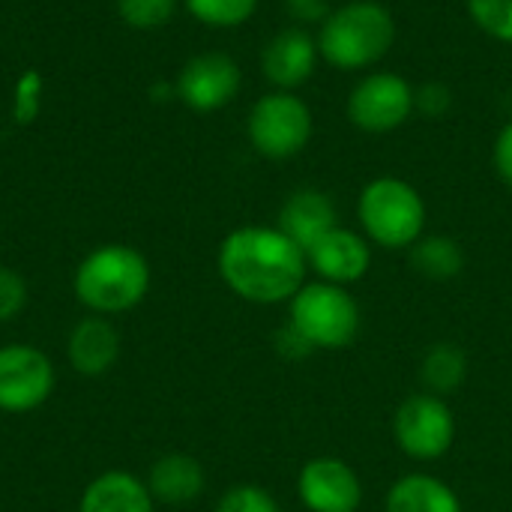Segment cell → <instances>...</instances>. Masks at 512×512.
Wrapping results in <instances>:
<instances>
[{
	"instance_id": "obj_1",
	"label": "cell",
	"mask_w": 512,
	"mask_h": 512,
	"mask_svg": "<svg viewBox=\"0 0 512 512\" xmlns=\"http://www.w3.org/2000/svg\"><path fill=\"white\" fill-rule=\"evenodd\" d=\"M216 267L222 282L255 306L291 303L309 273L306 252L276 225L234 228L219 246Z\"/></svg>"
},
{
	"instance_id": "obj_2",
	"label": "cell",
	"mask_w": 512,
	"mask_h": 512,
	"mask_svg": "<svg viewBox=\"0 0 512 512\" xmlns=\"http://www.w3.org/2000/svg\"><path fill=\"white\" fill-rule=\"evenodd\" d=\"M315 39L321 60L342 72H360L390 54L396 42V18L378 0H348L321 21Z\"/></svg>"
},
{
	"instance_id": "obj_3",
	"label": "cell",
	"mask_w": 512,
	"mask_h": 512,
	"mask_svg": "<svg viewBox=\"0 0 512 512\" xmlns=\"http://www.w3.org/2000/svg\"><path fill=\"white\" fill-rule=\"evenodd\" d=\"M72 288L78 303L93 315H120L147 297L150 264L138 249L126 243H105L84 255Z\"/></svg>"
},
{
	"instance_id": "obj_4",
	"label": "cell",
	"mask_w": 512,
	"mask_h": 512,
	"mask_svg": "<svg viewBox=\"0 0 512 512\" xmlns=\"http://www.w3.org/2000/svg\"><path fill=\"white\" fill-rule=\"evenodd\" d=\"M357 219L369 243L411 249L426 231V201L402 177H375L357 198Z\"/></svg>"
},
{
	"instance_id": "obj_5",
	"label": "cell",
	"mask_w": 512,
	"mask_h": 512,
	"mask_svg": "<svg viewBox=\"0 0 512 512\" xmlns=\"http://www.w3.org/2000/svg\"><path fill=\"white\" fill-rule=\"evenodd\" d=\"M360 306L348 288L333 282H306L288 303V324L303 333L315 351L351 348L360 336Z\"/></svg>"
},
{
	"instance_id": "obj_6",
	"label": "cell",
	"mask_w": 512,
	"mask_h": 512,
	"mask_svg": "<svg viewBox=\"0 0 512 512\" xmlns=\"http://www.w3.org/2000/svg\"><path fill=\"white\" fill-rule=\"evenodd\" d=\"M249 144L258 156L282 162L306 150L312 138V111L291 90L264 93L246 120Z\"/></svg>"
},
{
	"instance_id": "obj_7",
	"label": "cell",
	"mask_w": 512,
	"mask_h": 512,
	"mask_svg": "<svg viewBox=\"0 0 512 512\" xmlns=\"http://www.w3.org/2000/svg\"><path fill=\"white\" fill-rule=\"evenodd\" d=\"M393 438L414 462H435L447 456L456 441V417L447 399L432 393L408 396L393 414Z\"/></svg>"
},
{
	"instance_id": "obj_8",
	"label": "cell",
	"mask_w": 512,
	"mask_h": 512,
	"mask_svg": "<svg viewBox=\"0 0 512 512\" xmlns=\"http://www.w3.org/2000/svg\"><path fill=\"white\" fill-rule=\"evenodd\" d=\"M348 120L369 135H384L408 123V117L417 111L414 105V87L408 78L396 72H369L354 84L348 93Z\"/></svg>"
},
{
	"instance_id": "obj_9",
	"label": "cell",
	"mask_w": 512,
	"mask_h": 512,
	"mask_svg": "<svg viewBox=\"0 0 512 512\" xmlns=\"http://www.w3.org/2000/svg\"><path fill=\"white\" fill-rule=\"evenodd\" d=\"M240 84H243V72L231 54L204 51L183 63L174 81V93L186 108L207 114L234 102V96L240 93Z\"/></svg>"
},
{
	"instance_id": "obj_10",
	"label": "cell",
	"mask_w": 512,
	"mask_h": 512,
	"mask_svg": "<svg viewBox=\"0 0 512 512\" xmlns=\"http://www.w3.org/2000/svg\"><path fill=\"white\" fill-rule=\"evenodd\" d=\"M54 390V366L33 345L0 348V411H36Z\"/></svg>"
},
{
	"instance_id": "obj_11",
	"label": "cell",
	"mask_w": 512,
	"mask_h": 512,
	"mask_svg": "<svg viewBox=\"0 0 512 512\" xmlns=\"http://www.w3.org/2000/svg\"><path fill=\"white\" fill-rule=\"evenodd\" d=\"M297 495L309 512H357L363 483L339 456H315L297 474Z\"/></svg>"
},
{
	"instance_id": "obj_12",
	"label": "cell",
	"mask_w": 512,
	"mask_h": 512,
	"mask_svg": "<svg viewBox=\"0 0 512 512\" xmlns=\"http://www.w3.org/2000/svg\"><path fill=\"white\" fill-rule=\"evenodd\" d=\"M318 39L306 27H285L267 39L261 51V72L276 90H297L303 87L315 66H318Z\"/></svg>"
},
{
	"instance_id": "obj_13",
	"label": "cell",
	"mask_w": 512,
	"mask_h": 512,
	"mask_svg": "<svg viewBox=\"0 0 512 512\" xmlns=\"http://www.w3.org/2000/svg\"><path fill=\"white\" fill-rule=\"evenodd\" d=\"M306 261H309V270H315L321 282L348 288L369 273L372 243L366 240V234L336 225L306 252Z\"/></svg>"
},
{
	"instance_id": "obj_14",
	"label": "cell",
	"mask_w": 512,
	"mask_h": 512,
	"mask_svg": "<svg viewBox=\"0 0 512 512\" xmlns=\"http://www.w3.org/2000/svg\"><path fill=\"white\" fill-rule=\"evenodd\" d=\"M339 225L336 204L321 189H297L285 198L279 210V231L291 237L303 252H309L327 231Z\"/></svg>"
},
{
	"instance_id": "obj_15",
	"label": "cell",
	"mask_w": 512,
	"mask_h": 512,
	"mask_svg": "<svg viewBox=\"0 0 512 512\" xmlns=\"http://www.w3.org/2000/svg\"><path fill=\"white\" fill-rule=\"evenodd\" d=\"M66 357L72 369L84 378L105 375L120 357V333L105 315H90L78 321L69 333Z\"/></svg>"
},
{
	"instance_id": "obj_16",
	"label": "cell",
	"mask_w": 512,
	"mask_h": 512,
	"mask_svg": "<svg viewBox=\"0 0 512 512\" xmlns=\"http://www.w3.org/2000/svg\"><path fill=\"white\" fill-rule=\"evenodd\" d=\"M78 512H153V495L132 474L105 471L84 489Z\"/></svg>"
},
{
	"instance_id": "obj_17",
	"label": "cell",
	"mask_w": 512,
	"mask_h": 512,
	"mask_svg": "<svg viewBox=\"0 0 512 512\" xmlns=\"http://www.w3.org/2000/svg\"><path fill=\"white\" fill-rule=\"evenodd\" d=\"M204 468L195 456L186 453H168L162 459L153 462L150 477H147V489L153 495V501L162 504H189L204 492Z\"/></svg>"
},
{
	"instance_id": "obj_18",
	"label": "cell",
	"mask_w": 512,
	"mask_h": 512,
	"mask_svg": "<svg viewBox=\"0 0 512 512\" xmlns=\"http://www.w3.org/2000/svg\"><path fill=\"white\" fill-rule=\"evenodd\" d=\"M384 512H465L459 495L435 474H405L399 477L387 498Z\"/></svg>"
},
{
	"instance_id": "obj_19",
	"label": "cell",
	"mask_w": 512,
	"mask_h": 512,
	"mask_svg": "<svg viewBox=\"0 0 512 512\" xmlns=\"http://www.w3.org/2000/svg\"><path fill=\"white\" fill-rule=\"evenodd\" d=\"M411 270L420 273L429 282H450L465 270V249L450 234H429L420 237L408 249Z\"/></svg>"
},
{
	"instance_id": "obj_20",
	"label": "cell",
	"mask_w": 512,
	"mask_h": 512,
	"mask_svg": "<svg viewBox=\"0 0 512 512\" xmlns=\"http://www.w3.org/2000/svg\"><path fill=\"white\" fill-rule=\"evenodd\" d=\"M420 378L426 393L447 399L468 381V354L456 342H435L423 357Z\"/></svg>"
},
{
	"instance_id": "obj_21",
	"label": "cell",
	"mask_w": 512,
	"mask_h": 512,
	"mask_svg": "<svg viewBox=\"0 0 512 512\" xmlns=\"http://www.w3.org/2000/svg\"><path fill=\"white\" fill-rule=\"evenodd\" d=\"M258 3L261 0H183L186 12L198 24L213 27V30H231V27L246 24L255 15Z\"/></svg>"
},
{
	"instance_id": "obj_22",
	"label": "cell",
	"mask_w": 512,
	"mask_h": 512,
	"mask_svg": "<svg viewBox=\"0 0 512 512\" xmlns=\"http://www.w3.org/2000/svg\"><path fill=\"white\" fill-rule=\"evenodd\" d=\"M42 102H45V78L39 69H24L15 78L12 87V123L15 126H30L36 123V117L42 114Z\"/></svg>"
},
{
	"instance_id": "obj_23",
	"label": "cell",
	"mask_w": 512,
	"mask_h": 512,
	"mask_svg": "<svg viewBox=\"0 0 512 512\" xmlns=\"http://www.w3.org/2000/svg\"><path fill=\"white\" fill-rule=\"evenodd\" d=\"M183 0H114L117 15L132 30H156L168 24Z\"/></svg>"
},
{
	"instance_id": "obj_24",
	"label": "cell",
	"mask_w": 512,
	"mask_h": 512,
	"mask_svg": "<svg viewBox=\"0 0 512 512\" xmlns=\"http://www.w3.org/2000/svg\"><path fill=\"white\" fill-rule=\"evenodd\" d=\"M468 12L486 36L512 45V0H468Z\"/></svg>"
},
{
	"instance_id": "obj_25",
	"label": "cell",
	"mask_w": 512,
	"mask_h": 512,
	"mask_svg": "<svg viewBox=\"0 0 512 512\" xmlns=\"http://www.w3.org/2000/svg\"><path fill=\"white\" fill-rule=\"evenodd\" d=\"M216 512H279V504H276V498L264 486L240 483V486H231L219 498Z\"/></svg>"
},
{
	"instance_id": "obj_26",
	"label": "cell",
	"mask_w": 512,
	"mask_h": 512,
	"mask_svg": "<svg viewBox=\"0 0 512 512\" xmlns=\"http://www.w3.org/2000/svg\"><path fill=\"white\" fill-rule=\"evenodd\" d=\"M27 306V282L12 267H0V324L12 321Z\"/></svg>"
},
{
	"instance_id": "obj_27",
	"label": "cell",
	"mask_w": 512,
	"mask_h": 512,
	"mask_svg": "<svg viewBox=\"0 0 512 512\" xmlns=\"http://www.w3.org/2000/svg\"><path fill=\"white\" fill-rule=\"evenodd\" d=\"M414 105L423 117H444L453 105V93L441 81H426L414 87Z\"/></svg>"
},
{
	"instance_id": "obj_28",
	"label": "cell",
	"mask_w": 512,
	"mask_h": 512,
	"mask_svg": "<svg viewBox=\"0 0 512 512\" xmlns=\"http://www.w3.org/2000/svg\"><path fill=\"white\" fill-rule=\"evenodd\" d=\"M285 3V12H288V18L297 24V27H306V24H321L330 12H333V6H330V0H282Z\"/></svg>"
},
{
	"instance_id": "obj_29",
	"label": "cell",
	"mask_w": 512,
	"mask_h": 512,
	"mask_svg": "<svg viewBox=\"0 0 512 512\" xmlns=\"http://www.w3.org/2000/svg\"><path fill=\"white\" fill-rule=\"evenodd\" d=\"M276 351L288 360H306L309 354H315V348L303 339V333L288 321L276 330Z\"/></svg>"
},
{
	"instance_id": "obj_30",
	"label": "cell",
	"mask_w": 512,
	"mask_h": 512,
	"mask_svg": "<svg viewBox=\"0 0 512 512\" xmlns=\"http://www.w3.org/2000/svg\"><path fill=\"white\" fill-rule=\"evenodd\" d=\"M492 159H495V171L498 177L504 180V186L512 189V120L498 132L495 138V150H492Z\"/></svg>"
}]
</instances>
